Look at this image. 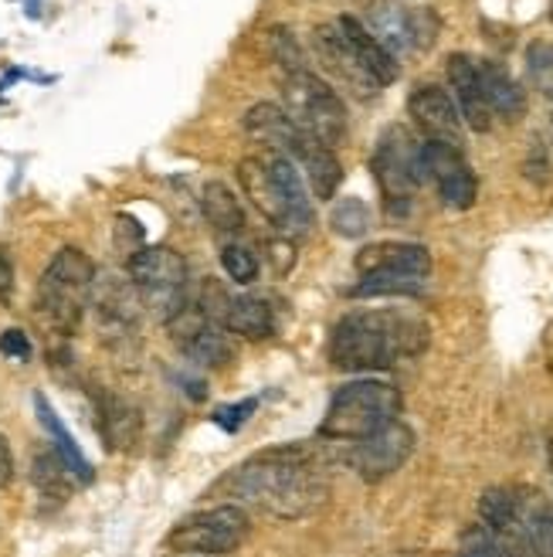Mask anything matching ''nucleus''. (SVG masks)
Instances as JSON below:
<instances>
[{"instance_id":"f257e3e1","label":"nucleus","mask_w":553,"mask_h":557,"mask_svg":"<svg viewBox=\"0 0 553 557\" xmlns=\"http://www.w3.org/2000/svg\"><path fill=\"white\" fill-rule=\"evenodd\" d=\"M228 490L241 504H252L279 520H299L326 504L329 480L313 449L282 445V449L259 453L235 469L228 476Z\"/></svg>"},{"instance_id":"f03ea898","label":"nucleus","mask_w":553,"mask_h":557,"mask_svg":"<svg viewBox=\"0 0 553 557\" xmlns=\"http://www.w3.org/2000/svg\"><path fill=\"white\" fill-rule=\"evenodd\" d=\"M431 330L407 310H356L347 313L329 337V360L343 371H391L401 360L428 350Z\"/></svg>"},{"instance_id":"7ed1b4c3","label":"nucleus","mask_w":553,"mask_h":557,"mask_svg":"<svg viewBox=\"0 0 553 557\" xmlns=\"http://www.w3.org/2000/svg\"><path fill=\"white\" fill-rule=\"evenodd\" d=\"M238 184L252 205L286 235H306L313 225V198L292 157L262 153L238 163Z\"/></svg>"},{"instance_id":"20e7f679","label":"nucleus","mask_w":553,"mask_h":557,"mask_svg":"<svg viewBox=\"0 0 553 557\" xmlns=\"http://www.w3.org/2000/svg\"><path fill=\"white\" fill-rule=\"evenodd\" d=\"M92 289H96V262L81 248L65 245L62 252H54V259L41 272V283L35 293L38 320L48 330L62 333V337H72L81 317L92 306Z\"/></svg>"},{"instance_id":"39448f33","label":"nucleus","mask_w":553,"mask_h":557,"mask_svg":"<svg viewBox=\"0 0 553 557\" xmlns=\"http://www.w3.org/2000/svg\"><path fill=\"white\" fill-rule=\"evenodd\" d=\"M404 401L401 392L394 384L387 381H350L343 387H337L334 401H329L326 414H323V425H319V438L329 442H361L374 432H380L384 425L398 422Z\"/></svg>"},{"instance_id":"423d86ee","label":"nucleus","mask_w":553,"mask_h":557,"mask_svg":"<svg viewBox=\"0 0 553 557\" xmlns=\"http://www.w3.org/2000/svg\"><path fill=\"white\" fill-rule=\"evenodd\" d=\"M282 109L302 133L329 150H337L347 139V106L340 92L313 69L282 75Z\"/></svg>"},{"instance_id":"0eeeda50","label":"nucleus","mask_w":553,"mask_h":557,"mask_svg":"<svg viewBox=\"0 0 553 557\" xmlns=\"http://www.w3.org/2000/svg\"><path fill=\"white\" fill-rule=\"evenodd\" d=\"M129 283L140 296V306L160 323H171L187 306V262L167 245L136 248L126 262Z\"/></svg>"},{"instance_id":"6e6552de","label":"nucleus","mask_w":553,"mask_h":557,"mask_svg":"<svg viewBox=\"0 0 553 557\" xmlns=\"http://www.w3.org/2000/svg\"><path fill=\"white\" fill-rule=\"evenodd\" d=\"M370 171L384 194V205L391 214H407L414 205V194L425 184L422 171V144L404 126H387L377 136V150L370 160Z\"/></svg>"},{"instance_id":"1a4fd4ad","label":"nucleus","mask_w":553,"mask_h":557,"mask_svg":"<svg viewBox=\"0 0 553 557\" xmlns=\"http://www.w3.org/2000/svg\"><path fill=\"white\" fill-rule=\"evenodd\" d=\"M248 537H252V517L238 504H221L184 517L167 534V547L174 554L221 557V554H235Z\"/></svg>"},{"instance_id":"9d476101","label":"nucleus","mask_w":553,"mask_h":557,"mask_svg":"<svg viewBox=\"0 0 553 557\" xmlns=\"http://www.w3.org/2000/svg\"><path fill=\"white\" fill-rule=\"evenodd\" d=\"M367 32L394 54H418L438 41L441 21L435 8H407L398 0H377L367 14Z\"/></svg>"},{"instance_id":"9b49d317","label":"nucleus","mask_w":553,"mask_h":557,"mask_svg":"<svg viewBox=\"0 0 553 557\" xmlns=\"http://www.w3.org/2000/svg\"><path fill=\"white\" fill-rule=\"evenodd\" d=\"M422 171L425 181L435 184L438 198L452 211H468L479 198V181L473 174V166L462 157L458 147L449 144H435V139H425L422 144Z\"/></svg>"},{"instance_id":"f8f14e48","label":"nucleus","mask_w":553,"mask_h":557,"mask_svg":"<svg viewBox=\"0 0 553 557\" xmlns=\"http://www.w3.org/2000/svg\"><path fill=\"white\" fill-rule=\"evenodd\" d=\"M171 341L177 350L198 368H225L231 360L228 347V330L217 320H211L198 302H187L184 310L167 323Z\"/></svg>"},{"instance_id":"ddd939ff","label":"nucleus","mask_w":553,"mask_h":557,"mask_svg":"<svg viewBox=\"0 0 553 557\" xmlns=\"http://www.w3.org/2000/svg\"><path fill=\"white\" fill-rule=\"evenodd\" d=\"M411 453H414V432L398 418V422L384 425L380 432L353 442L347 462L361 472V480L380 483L387 476H394V472L411 459Z\"/></svg>"},{"instance_id":"4468645a","label":"nucleus","mask_w":553,"mask_h":557,"mask_svg":"<svg viewBox=\"0 0 553 557\" xmlns=\"http://www.w3.org/2000/svg\"><path fill=\"white\" fill-rule=\"evenodd\" d=\"M407 116L414 126L422 129L425 139H435V144H449V147L462 150L465 123H462V113H458V106H455L449 89L435 86V82L414 86L407 96Z\"/></svg>"},{"instance_id":"2eb2a0df","label":"nucleus","mask_w":553,"mask_h":557,"mask_svg":"<svg viewBox=\"0 0 553 557\" xmlns=\"http://www.w3.org/2000/svg\"><path fill=\"white\" fill-rule=\"evenodd\" d=\"M313 51H316V62L323 65L326 75H334L343 89H350L356 99H374L380 92V86L370 78V72L356 62V54L350 51L347 38L340 35L337 24H319L313 32Z\"/></svg>"},{"instance_id":"dca6fc26","label":"nucleus","mask_w":553,"mask_h":557,"mask_svg":"<svg viewBox=\"0 0 553 557\" xmlns=\"http://www.w3.org/2000/svg\"><path fill=\"white\" fill-rule=\"evenodd\" d=\"M445 75H449L452 99L462 113V123L473 133H489L492 129V109L482 96V82H479V69H476L473 54H462V51L449 54Z\"/></svg>"},{"instance_id":"f3484780","label":"nucleus","mask_w":553,"mask_h":557,"mask_svg":"<svg viewBox=\"0 0 553 557\" xmlns=\"http://www.w3.org/2000/svg\"><path fill=\"white\" fill-rule=\"evenodd\" d=\"M244 133L262 144L265 153H279V157H292L306 144V133H302L279 102H259L244 113Z\"/></svg>"},{"instance_id":"a211bd4d","label":"nucleus","mask_w":553,"mask_h":557,"mask_svg":"<svg viewBox=\"0 0 553 557\" xmlns=\"http://www.w3.org/2000/svg\"><path fill=\"white\" fill-rule=\"evenodd\" d=\"M337 27H340V35L347 38L350 51L356 54V62H361V65L370 72V78L377 82L380 89H384V86H391V82H398V75H401L398 59L367 32V24H364L361 17L343 14V17L337 21Z\"/></svg>"},{"instance_id":"6ab92c4d","label":"nucleus","mask_w":553,"mask_h":557,"mask_svg":"<svg viewBox=\"0 0 553 557\" xmlns=\"http://www.w3.org/2000/svg\"><path fill=\"white\" fill-rule=\"evenodd\" d=\"M356 272H407V275H428L431 252L414 242H377L356 252Z\"/></svg>"},{"instance_id":"aec40b11","label":"nucleus","mask_w":553,"mask_h":557,"mask_svg":"<svg viewBox=\"0 0 553 557\" xmlns=\"http://www.w3.org/2000/svg\"><path fill=\"white\" fill-rule=\"evenodd\" d=\"M99 432L113 453H133L143 435V414L129 398L105 392L99 395Z\"/></svg>"},{"instance_id":"412c9836","label":"nucleus","mask_w":553,"mask_h":557,"mask_svg":"<svg viewBox=\"0 0 553 557\" xmlns=\"http://www.w3.org/2000/svg\"><path fill=\"white\" fill-rule=\"evenodd\" d=\"M479 69V82H482V96L492 109V116H503L510 123H519L527 116V92H523L519 82L500 65V62H476Z\"/></svg>"},{"instance_id":"4be33fe9","label":"nucleus","mask_w":553,"mask_h":557,"mask_svg":"<svg viewBox=\"0 0 553 557\" xmlns=\"http://www.w3.org/2000/svg\"><path fill=\"white\" fill-rule=\"evenodd\" d=\"M296 163H302V171H306V184H310V194L316 201L337 198V190L343 184V166H340L334 150L316 144V139H306L302 150L296 153Z\"/></svg>"},{"instance_id":"5701e85b","label":"nucleus","mask_w":553,"mask_h":557,"mask_svg":"<svg viewBox=\"0 0 553 557\" xmlns=\"http://www.w3.org/2000/svg\"><path fill=\"white\" fill-rule=\"evenodd\" d=\"M35 408H38V418H41V425H45V432L51 435V442H54V453L62 456V462L68 466V472L72 476L86 486V483H92V462L86 459V453L78 449V442L72 438V432L62 425V418H59V411H54L51 405H48V398L45 395H35Z\"/></svg>"},{"instance_id":"b1692460","label":"nucleus","mask_w":553,"mask_h":557,"mask_svg":"<svg viewBox=\"0 0 553 557\" xmlns=\"http://www.w3.org/2000/svg\"><path fill=\"white\" fill-rule=\"evenodd\" d=\"M201 208H204V218L208 225L217 232V235H238L244 228V211L235 198V190L221 181H211L204 184V194H201Z\"/></svg>"},{"instance_id":"393cba45","label":"nucleus","mask_w":553,"mask_h":557,"mask_svg":"<svg viewBox=\"0 0 553 557\" xmlns=\"http://www.w3.org/2000/svg\"><path fill=\"white\" fill-rule=\"evenodd\" d=\"M428 286V275H407V272H364L361 283L350 289L353 299H384V296H404L414 299Z\"/></svg>"},{"instance_id":"a878e982","label":"nucleus","mask_w":553,"mask_h":557,"mask_svg":"<svg viewBox=\"0 0 553 557\" xmlns=\"http://www.w3.org/2000/svg\"><path fill=\"white\" fill-rule=\"evenodd\" d=\"M479 517H482V527H489L492 534L503 537V534H513L523 527V504L513 490L492 486L479 499Z\"/></svg>"},{"instance_id":"bb28decb","label":"nucleus","mask_w":553,"mask_h":557,"mask_svg":"<svg viewBox=\"0 0 553 557\" xmlns=\"http://www.w3.org/2000/svg\"><path fill=\"white\" fill-rule=\"evenodd\" d=\"M32 483L38 486L41 499H51L54 507H62L65 499L72 496V486L78 483L68 466L62 462L59 453H38L32 462Z\"/></svg>"},{"instance_id":"cd10ccee","label":"nucleus","mask_w":553,"mask_h":557,"mask_svg":"<svg viewBox=\"0 0 553 557\" xmlns=\"http://www.w3.org/2000/svg\"><path fill=\"white\" fill-rule=\"evenodd\" d=\"M329 225L340 238H364L370 232V208L364 198H340L329 211Z\"/></svg>"},{"instance_id":"c85d7f7f","label":"nucleus","mask_w":553,"mask_h":557,"mask_svg":"<svg viewBox=\"0 0 553 557\" xmlns=\"http://www.w3.org/2000/svg\"><path fill=\"white\" fill-rule=\"evenodd\" d=\"M523 527L537 557H553V504H537L533 510H523Z\"/></svg>"},{"instance_id":"c756f323","label":"nucleus","mask_w":553,"mask_h":557,"mask_svg":"<svg viewBox=\"0 0 553 557\" xmlns=\"http://www.w3.org/2000/svg\"><path fill=\"white\" fill-rule=\"evenodd\" d=\"M268 41H272V59L279 62L282 75L310 69L306 51L299 48V41H296V35L289 32V27H272V38H268Z\"/></svg>"},{"instance_id":"7c9ffc66","label":"nucleus","mask_w":553,"mask_h":557,"mask_svg":"<svg viewBox=\"0 0 553 557\" xmlns=\"http://www.w3.org/2000/svg\"><path fill=\"white\" fill-rule=\"evenodd\" d=\"M221 265H225L228 278L238 286H248L259 278V259L248 245H225V252H221Z\"/></svg>"},{"instance_id":"2f4dec72","label":"nucleus","mask_w":553,"mask_h":557,"mask_svg":"<svg viewBox=\"0 0 553 557\" xmlns=\"http://www.w3.org/2000/svg\"><path fill=\"white\" fill-rule=\"evenodd\" d=\"M527 72L533 86L553 102V45L550 41H533L527 48Z\"/></svg>"},{"instance_id":"473e14b6","label":"nucleus","mask_w":553,"mask_h":557,"mask_svg":"<svg viewBox=\"0 0 553 557\" xmlns=\"http://www.w3.org/2000/svg\"><path fill=\"white\" fill-rule=\"evenodd\" d=\"M255 408H259V401L255 398H244V401H238V405H225V408H217L214 411V422L225 429L228 435H235V432H241V425L248 422V418L255 414Z\"/></svg>"},{"instance_id":"72a5a7b5","label":"nucleus","mask_w":553,"mask_h":557,"mask_svg":"<svg viewBox=\"0 0 553 557\" xmlns=\"http://www.w3.org/2000/svg\"><path fill=\"white\" fill-rule=\"evenodd\" d=\"M0 354L11 357V360H32L35 347H32V341H27V333H24V330L11 326V330L0 333Z\"/></svg>"},{"instance_id":"f704fd0d","label":"nucleus","mask_w":553,"mask_h":557,"mask_svg":"<svg viewBox=\"0 0 553 557\" xmlns=\"http://www.w3.org/2000/svg\"><path fill=\"white\" fill-rule=\"evenodd\" d=\"M268 259H272L275 275H286L296 265V248H292V242L289 238L286 242H272L268 245Z\"/></svg>"},{"instance_id":"c9c22d12","label":"nucleus","mask_w":553,"mask_h":557,"mask_svg":"<svg viewBox=\"0 0 553 557\" xmlns=\"http://www.w3.org/2000/svg\"><path fill=\"white\" fill-rule=\"evenodd\" d=\"M14 299V259L4 245H0V302L11 306Z\"/></svg>"},{"instance_id":"e433bc0d","label":"nucleus","mask_w":553,"mask_h":557,"mask_svg":"<svg viewBox=\"0 0 553 557\" xmlns=\"http://www.w3.org/2000/svg\"><path fill=\"white\" fill-rule=\"evenodd\" d=\"M14 476V456H11V442L0 435V490H4Z\"/></svg>"},{"instance_id":"4c0bfd02","label":"nucleus","mask_w":553,"mask_h":557,"mask_svg":"<svg viewBox=\"0 0 553 557\" xmlns=\"http://www.w3.org/2000/svg\"><path fill=\"white\" fill-rule=\"evenodd\" d=\"M550 469H553V442H550Z\"/></svg>"},{"instance_id":"58836bf2","label":"nucleus","mask_w":553,"mask_h":557,"mask_svg":"<svg viewBox=\"0 0 553 557\" xmlns=\"http://www.w3.org/2000/svg\"><path fill=\"white\" fill-rule=\"evenodd\" d=\"M550 17H553V0H550Z\"/></svg>"}]
</instances>
